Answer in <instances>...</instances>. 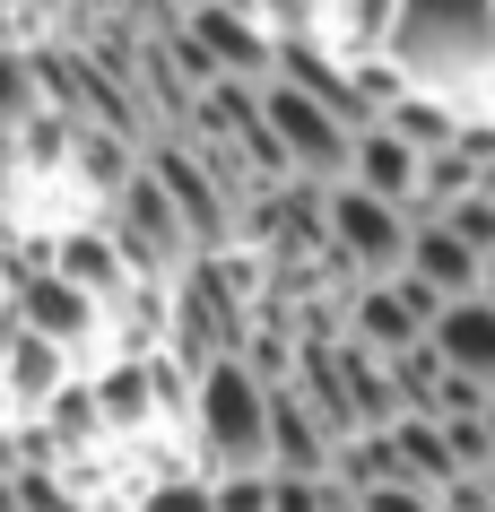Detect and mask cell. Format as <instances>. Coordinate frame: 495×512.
I'll return each instance as SVG.
<instances>
[{
    "label": "cell",
    "instance_id": "obj_1",
    "mask_svg": "<svg viewBox=\"0 0 495 512\" xmlns=\"http://www.w3.org/2000/svg\"><path fill=\"white\" fill-rule=\"evenodd\" d=\"M192 443L209 486L218 478H270V382L244 356H218L192 374Z\"/></svg>",
    "mask_w": 495,
    "mask_h": 512
},
{
    "label": "cell",
    "instance_id": "obj_2",
    "mask_svg": "<svg viewBox=\"0 0 495 512\" xmlns=\"http://www.w3.org/2000/svg\"><path fill=\"white\" fill-rule=\"evenodd\" d=\"M261 131H270L278 165H287V183H304V191H339V183H348L357 131H348L330 105H313L304 87H287V79L261 87Z\"/></svg>",
    "mask_w": 495,
    "mask_h": 512
},
{
    "label": "cell",
    "instance_id": "obj_3",
    "mask_svg": "<svg viewBox=\"0 0 495 512\" xmlns=\"http://www.w3.org/2000/svg\"><path fill=\"white\" fill-rule=\"evenodd\" d=\"M105 235L122 252V270H183L192 261V235H183V217H174V200L157 191L148 165L105 200Z\"/></svg>",
    "mask_w": 495,
    "mask_h": 512
},
{
    "label": "cell",
    "instance_id": "obj_4",
    "mask_svg": "<svg viewBox=\"0 0 495 512\" xmlns=\"http://www.w3.org/2000/svg\"><path fill=\"white\" fill-rule=\"evenodd\" d=\"M322 235L339 243V252H348V261H357L365 278H374V287H391V278H400V261H409V217L400 209H383V200H365V191H322Z\"/></svg>",
    "mask_w": 495,
    "mask_h": 512
},
{
    "label": "cell",
    "instance_id": "obj_5",
    "mask_svg": "<svg viewBox=\"0 0 495 512\" xmlns=\"http://www.w3.org/2000/svg\"><path fill=\"white\" fill-rule=\"evenodd\" d=\"M183 35L209 53V70H218L226 87H270L278 79V44L252 27L244 9H226V0H200L192 18H183Z\"/></svg>",
    "mask_w": 495,
    "mask_h": 512
},
{
    "label": "cell",
    "instance_id": "obj_6",
    "mask_svg": "<svg viewBox=\"0 0 495 512\" xmlns=\"http://www.w3.org/2000/svg\"><path fill=\"white\" fill-rule=\"evenodd\" d=\"M9 322L27 330V339H44V348H61V356H79L87 339H96V322H105V313H96V304L79 296V287H61L53 270H35V278H18V287H9Z\"/></svg>",
    "mask_w": 495,
    "mask_h": 512
},
{
    "label": "cell",
    "instance_id": "obj_7",
    "mask_svg": "<svg viewBox=\"0 0 495 512\" xmlns=\"http://www.w3.org/2000/svg\"><path fill=\"white\" fill-rule=\"evenodd\" d=\"M426 356H435L452 382H478L495 400V304L469 296V304H443L435 322H426Z\"/></svg>",
    "mask_w": 495,
    "mask_h": 512
},
{
    "label": "cell",
    "instance_id": "obj_8",
    "mask_svg": "<svg viewBox=\"0 0 495 512\" xmlns=\"http://www.w3.org/2000/svg\"><path fill=\"white\" fill-rule=\"evenodd\" d=\"M400 278H409L417 296H435V304H469V296H478V278H487V261H478L452 226H417Z\"/></svg>",
    "mask_w": 495,
    "mask_h": 512
},
{
    "label": "cell",
    "instance_id": "obj_9",
    "mask_svg": "<svg viewBox=\"0 0 495 512\" xmlns=\"http://www.w3.org/2000/svg\"><path fill=\"white\" fill-rule=\"evenodd\" d=\"M148 174H157V191L174 200V217H183L192 243H226V200H218V183H209V165H200L192 148H157Z\"/></svg>",
    "mask_w": 495,
    "mask_h": 512
},
{
    "label": "cell",
    "instance_id": "obj_10",
    "mask_svg": "<svg viewBox=\"0 0 495 512\" xmlns=\"http://www.w3.org/2000/svg\"><path fill=\"white\" fill-rule=\"evenodd\" d=\"M44 270H53L61 287H79L96 313H105V304L131 287V270H122V252H113L105 226H70V235H53V261H44Z\"/></svg>",
    "mask_w": 495,
    "mask_h": 512
},
{
    "label": "cell",
    "instance_id": "obj_11",
    "mask_svg": "<svg viewBox=\"0 0 495 512\" xmlns=\"http://www.w3.org/2000/svg\"><path fill=\"white\" fill-rule=\"evenodd\" d=\"M330 452H339V443L322 434V417L278 382V391H270V478H322Z\"/></svg>",
    "mask_w": 495,
    "mask_h": 512
},
{
    "label": "cell",
    "instance_id": "obj_12",
    "mask_svg": "<svg viewBox=\"0 0 495 512\" xmlns=\"http://www.w3.org/2000/svg\"><path fill=\"white\" fill-rule=\"evenodd\" d=\"M417 174H426V157H409V148H400L391 131H357V157H348V191H365V200H383V209L409 217Z\"/></svg>",
    "mask_w": 495,
    "mask_h": 512
},
{
    "label": "cell",
    "instance_id": "obj_13",
    "mask_svg": "<svg viewBox=\"0 0 495 512\" xmlns=\"http://www.w3.org/2000/svg\"><path fill=\"white\" fill-rule=\"evenodd\" d=\"M383 131L400 139L409 157H443V148L461 139V131H452V113H443V105H426V96H409L400 113H383Z\"/></svg>",
    "mask_w": 495,
    "mask_h": 512
},
{
    "label": "cell",
    "instance_id": "obj_14",
    "mask_svg": "<svg viewBox=\"0 0 495 512\" xmlns=\"http://www.w3.org/2000/svg\"><path fill=\"white\" fill-rule=\"evenodd\" d=\"M270 512H357V495L330 478H270Z\"/></svg>",
    "mask_w": 495,
    "mask_h": 512
},
{
    "label": "cell",
    "instance_id": "obj_15",
    "mask_svg": "<svg viewBox=\"0 0 495 512\" xmlns=\"http://www.w3.org/2000/svg\"><path fill=\"white\" fill-rule=\"evenodd\" d=\"M139 512H209V478H165V486H148Z\"/></svg>",
    "mask_w": 495,
    "mask_h": 512
},
{
    "label": "cell",
    "instance_id": "obj_16",
    "mask_svg": "<svg viewBox=\"0 0 495 512\" xmlns=\"http://www.w3.org/2000/svg\"><path fill=\"white\" fill-rule=\"evenodd\" d=\"M209 512H270V478H218Z\"/></svg>",
    "mask_w": 495,
    "mask_h": 512
},
{
    "label": "cell",
    "instance_id": "obj_17",
    "mask_svg": "<svg viewBox=\"0 0 495 512\" xmlns=\"http://www.w3.org/2000/svg\"><path fill=\"white\" fill-rule=\"evenodd\" d=\"M357 512H435V495H417V486H365Z\"/></svg>",
    "mask_w": 495,
    "mask_h": 512
},
{
    "label": "cell",
    "instance_id": "obj_18",
    "mask_svg": "<svg viewBox=\"0 0 495 512\" xmlns=\"http://www.w3.org/2000/svg\"><path fill=\"white\" fill-rule=\"evenodd\" d=\"M0 9H27V18H53V9H70V0H0Z\"/></svg>",
    "mask_w": 495,
    "mask_h": 512
},
{
    "label": "cell",
    "instance_id": "obj_19",
    "mask_svg": "<svg viewBox=\"0 0 495 512\" xmlns=\"http://www.w3.org/2000/svg\"><path fill=\"white\" fill-rule=\"evenodd\" d=\"M0 512H18V478L9 469H0Z\"/></svg>",
    "mask_w": 495,
    "mask_h": 512
},
{
    "label": "cell",
    "instance_id": "obj_20",
    "mask_svg": "<svg viewBox=\"0 0 495 512\" xmlns=\"http://www.w3.org/2000/svg\"><path fill=\"white\" fill-rule=\"evenodd\" d=\"M478 296H487V304H495V252H487V278H478Z\"/></svg>",
    "mask_w": 495,
    "mask_h": 512
},
{
    "label": "cell",
    "instance_id": "obj_21",
    "mask_svg": "<svg viewBox=\"0 0 495 512\" xmlns=\"http://www.w3.org/2000/svg\"><path fill=\"white\" fill-rule=\"evenodd\" d=\"M487 452H495V400H487Z\"/></svg>",
    "mask_w": 495,
    "mask_h": 512
},
{
    "label": "cell",
    "instance_id": "obj_22",
    "mask_svg": "<svg viewBox=\"0 0 495 512\" xmlns=\"http://www.w3.org/2000/svg\"><path fill=\"white\" fill-rule=\"evenodd\" d=\"M487 512H495V478H487Z\"/></svg>",
    "mask_w": 495,
    "mask_h": 512
}]
</instances>
